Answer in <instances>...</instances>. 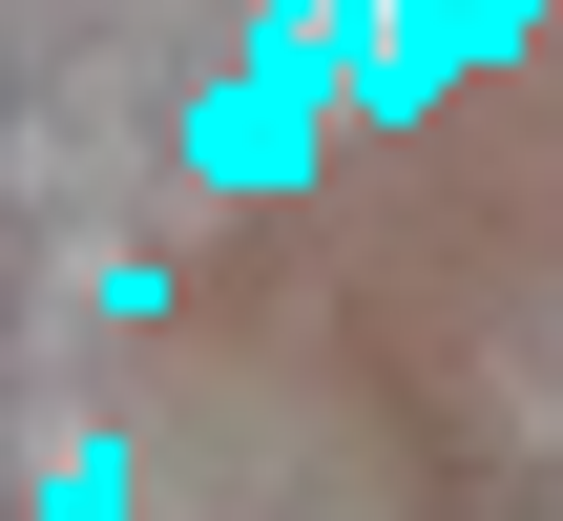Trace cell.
I'll return each mask as SVG.
<instances>
[{"mask_svg": "<svg viewBox=\"0 0 563 521\" xmlns=\"http://www.w3.org/2000/svg\"><path fill=\"white\" fill-rule=\"evenodd\" d=\"M334 125H355V84H313V63H230V84L188 104V167H209L230 209H272V188H292Z\"/></svg>", "mask_w": 563, "mask_h": 521, "instance_id": "1", "label": "cell"}, {"mask_svg": "<svg viewBox=\"0 0 563 521\" xmlns=\"http://www.w3.org/2000/svg\"><path fill=\"white\" fill-rule=\"evenodd\" d=\"M355 42H376V0H251V63H313V84H355Z\"/></svg>", "mask_w": 563, "mask_h": 521, "instance_id": "2", "label": "cell"}, {"mask_svg": "<svg viewBox=\"0 0 563 521\" xmlns=\"http://www.w3.org/2000/svg\"><path fill=\"white\" fill-rule=\"evenodd\" d=\"M125 501H146L125 439H63V459H42V521H125Z\"/></svg>", "mask_w": 563, "mask_h": 521, "instance_id": "3", "label": "cell"}]
</instances>
